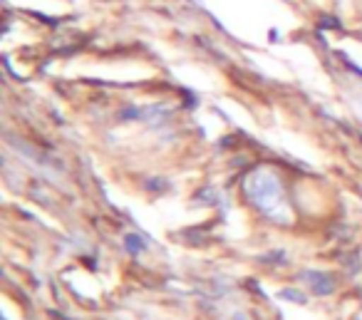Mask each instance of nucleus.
Instances as JSON below:
<instances>
[{"label": "nucleus", "instance_id": "20e7f679", "mask_svg": "<svg viewBox=\"0 0 362 320\" xmlns=\"http://www.w3.org/2000/svg\"><path fill=\"white\" fill-rule=\"evenodd\" d=\"M278 295H281V298L293 300V303H305V295H303L300 290H291V288H288V290H281Z\"/></svg>", "mask_w": 362, "mask_h": 320}, {"label": "nucleus", "instance_id": "f03ea898", "mask_svg": "<svg viewBox=\"0 0 362 320\" xmlns=\"http://www.w3.org/2000/svg\"><path fill=\"white\" fill-rule=\"evenodd\" d=\"M300 278L315 295H332L335 293V278L325 270H303Z\"/></svg>", "mask_w": 362, "mask_h": 320}, {"label": "nucleus", "instance_id": "f257e3e1", "mask_svg": "<svg viewBox=\"0 0 362 320\" xmlns=\"http://www.w3.org/2000/svg\"><path fill=\"white\" fill-rule=\"evenodd\" d=\"M243 191H246L248 201L256 206L261 214L278 219L281 211L286 209V199H283V184L273 171L258 169L243 181Z\"/></svg>", "mask_w": 362, "mask_h": 320}, {"label": "nucleus", "instance_id": "7ed1b4c3", "mask_svg": "<svg viewBox=\"0 0 362 320\" xmlns=\"http://www.w3.org/2000/svg\"><path fill=\"white\" fill-rule=\"evenodd\" d=\"M124 251H127V253H132V256L144 253V251H146V241L141 239L139 234H127L124 236Z\"/></svg>", "mask_w": 362, "mask_h": 320}, {"label": "nucleus", "instance_id": "39448f33", "mask_svg": "<svg viewBox=\"0 0 362 320\" xmlns=\"http://www.w3.org/2000/svg\"><path fill=\"white\" fill-rule=\"evenodd\" d=\"M136 117H141V110H139V107H132V110L119 112V120H136Z\"/></svg>", "mask_w": 362, "mask_h": 320}]
</instances>
